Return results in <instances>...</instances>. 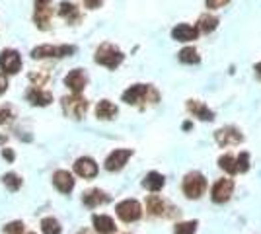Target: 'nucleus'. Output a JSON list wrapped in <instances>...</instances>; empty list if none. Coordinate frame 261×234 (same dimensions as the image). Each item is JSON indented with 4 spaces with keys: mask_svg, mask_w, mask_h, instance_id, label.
I'll return each mask as SVG.
<instances>
[{
    "mask_svg": "<svg viewBox=\"0 0 261 234\" xmlns=\"http://www.w3.org/2000/svg\"><path fill=\"white\" fill-rule=\"evenodd\" d=\"M121 98H123L125 103H129V106H139L142 101H152V103H156L160 96L148 84H133V86H129V88L123 92Z\"/></svg>",
    "mask_w": 261,
    "mask_h": 234,
    "instance_id": "obj_1",
    "label": "nucleus"
},
{
    "mask_svg": "<svg viewBox=\"0 0 261 234\" xmlns=\"http://www.w3.org/2000/svg\"><path fill=\"white\" fill-rule=\"evenodd\" d=\"M96 63L98 65H103V67H108V68H117L123 63V59H125V55L121 53L119 49L115 47V45H111V43H101L96 49Z\"/></svg>",
    "mask_w": 261,
    "mask_h": 234,
    "instance_id": "obj_2",
    "label": "nucleus"
},
{
    "mask_svg": "<svg viewBox=\"0 0 261 234\" xmlns=\"http://www.w3.org/2000/svg\"><path fill=\"white\" fill-rule=\"evenodd\" d=\"M76 53L74 45H39L32 49L33 59H63Z\"/></svg>",
    "mask_w": 261,
    "mask_h": 234,
    "instance_id": "obj_3",
    "label": "nucleus"
},
{
    "mask_svg": "<svg viewBox=\"0 0 261 234\" xmlns=\"http://www.w3.org/2000/svg\"><path fill=\"white\" fill-rule=\"evenodd\" d=\"M181 188H184V193L189 199H199L207 190V178L201 172H189L184 178Z\"/></svg>",
    "mask_w": 261,
    "mask_h": 234,
    "instance_id": "obj_4",
    "label": "nucleus"
},
{
    "mask_svg": "<svg viewBox=\"0 0 261 234\" xmlns=\"http://www.w3.org/2000/svg\"><path fill=\"white\" fill-rule=\"evenodd\" d=\"M61 103H63V112H65L68 117H72V119H82L84 113L88 112V100L82 98L80 94L65 96V98L61 100Z\"/></svg>",
    "mask_w": 261,
    "mask_h": 234,
    "instance_id": "obj_5",
    "label": "nucleus"
},
{
    "mask_svg": "<svg viewBox=\"0 0 261 234\" xmlns=\"http://www.w3.org/2000/svg\"><path fill=\"white\" fill-rule=\"evenodd\" d=\"M115 211H117V217H119L121 221H125V223H135V221H139L142 217V207L137 199L121 201V203H117Z\"/></svg>",
    "mask_w": 261,
    "mask_h": 234,
    "instance_id": "obj_6",
    "label": "nucleus"
},
{
    "mask_svg": "<svg viewBox=\"0 0 261 234\" xmlns=\"http://www.w3.org/2000/svg\"><path fill=\"white\" fill-rule=\"evenodd\" d=\"M0 68L4 74H16L22 68V57L16 49H4L0 53Z\"/></svg>",
    "mask_w": 261,
    "mask_h": 234,
    "instance_id": "obj_7",
    "label": "nucleus"
},
{
    "mask_svg": "<svg viewBox=\"0 0 261 234\" xmlns=\"http://www.w3.org/2000/svg\"><path fill=\"white\" fill-rule=\"evenodd\" d=\"M215 139H217L218 145L226 148V146L240 145L244 141V133H240V129L234 127V125H226V127H220L215 133Z\"/></svg>",
    "mask_w": 261,
    "mask_h": 234,
    "instance_id": "obj_8",
    "label": "nucleus"
},
{
    "mask_svg": "<svg viewBox=\"0 0 261 234\" xmlns=\"http://www.w3.org/2000/svg\"><path fill=\"white\" fill-rule=\"evenodd\" d=\"M234 193V181L228 178H220L215 181L213 190H211V199L215 203H226Z\"/></svg>",
    "mask_w": 261,
    "mask_h": 234,
    "instance_id": "obj_9",
    "label": "nucleus"
},
{
    "mask_svg": "<svg viewBox=\"0 0 261 234\" xmlns=\"http://www.w3.org/2000/svg\"><path fill=\"white\" fill-rule=\"evenodd\" d=\"M130 156H133V150H130V148H115V150L106 158V170H108V172H119L121 168L127 164V160H129Z\"/></svg>",
    "mask_w": 261,
    "mask_h": 234,
    "instance_id": "obj_10",
    "label": "nucleus"
},
{
    "mask_svg": "<svg viewBox=\"0 0 261 234\" xmlns=\"http://www.w3.org/2000/svg\"><path fill=\"white\" fill-rule=\"evenodd\" d=\"M65 84L72 90V94H80V92L88 86L86 70H82V68H74V70H70L65 78Z\"/></svg>",
    "mask_w": 261,
    "mask_h": 234,
    "instance_id": "obj_11",
    "label": "nucleus"
},
{
    "mask_svg": "<svg viewBox=\"0 0 261 234\" xmlns=\"http://www.w3.org/2000/svg\"><path fill=\"white\" fill-rule=\"evenodd\" d=\"M53 16V8L49 2H35V12H33V22L39 30H49V22Z\"/></svg>",
    "mask_w": 261,
    "mask_h": 234,
    "instance_id": "obj_12",
    "label": "nucleus"
},
{
    "mask_svg": "<svg viewBox=\"0 0 261 234\" xmlns=\"http://www.w3.org/2000/svg\"><path fill=\"white\" fill-rule=\"evenodd\" d=\"M74 172H76L80 178L92 179L98 176V164L90 156H82V158H78L76 162H74Z\"/></svg>",
    "mask_w": 261,
    "mask_h": 234,
    "instance_id": "obj_13",
    "label": "nucleus"
},
{
    "mask_svg": "<svg viewBox=\"0 0 261 234\" xmlns=\"http://www.w3.org/2000/svg\"><path fill=\"white\" fill-rule=\"evenodd\" d=\"M25 98H28V101H30L32 106L45 108V106H49V103L53 101V94H51V92H47V90L37 88V86H32V88L28 90Z\"/></svg>",
    "mask_w": 261,
    "mask_h": 234,
    "instance_id": "obj_14",
    "label": "nucleus"
},
{
    "mask_svg": "<svg viewBox=\"0 0 261 234\" xmlns=\"http://www.w3.org/2000/svg\"><path fill=\"white\" fill-rule=\"evenodd\" d=\"M172 37L175 41H195L199 37V30L195 25H189V23H177L172 30Z\"/></svg>",
    "mask_w": 261,
    "mask_h": 234,
    "instance_id": "obj_15",
    "label": "nucleus"
},
{
    "mask_svg": "<svg viewBox=\"0 0 261 234\" xmlns=\"http://www.w3.org/2000/svg\"><path fill=\"white\" fill-rule=\"evenodd\" d=\"M53 184H55V188L61 191V193H70V191L74 190V178H72V174H70V172H66V170H59V172H55Z\"/></svg>",
    "mask_w": 261,
    "mask_h": 234,
    "instance_id": "obj_16",
    "label": "nucleus"
},
{
    "mask_svg": "<svg viewBox=\"0 0 261 234\" xmlns=\"http://www.w3.org/2000/svg\"><path fill=\"white\" fill-rule=\"evenodd\" d=\"M187 110L193 113L197 119H201V121H213L215 119V112H211L207 106L199 100L187 101Z\"/></svg>",
    "mask_w": 261,
    "mask_h": 234,
    "instance_id": "obj_17",
    "label": "nucleus"
},
{
    "mask_svg": "<svg viewBox=\"0 0 261 234\" xmlns=\"http://www.w3.org/2000/svg\"><path fill=\"white\" fill-rule=\"evenodd\" d=\"M108 201H109V195L101 190H90L82 195V203H84L86 207H90V209L99 207V205H103V203H108Z\"/></svg>",
    "mask_w": 261,
    "mask_h": 234,
    "instance_id": "obj_18",
    "label": "nucleus"
},
{
    "mask_svg": "<svg viewBox=\"0 0 261 234\" xmlns=\"http://www.w3.org/2000/svg\"><path fill=\"white\" fill-rule=\"evenodd\" d=\"M146 209L152 217H166L168 215V203L158 197V195H148L146 199Z\"/></svg>",
    "mask_w": 261,
    "mask_h": 234,
    "instance_id": "obj_19",
    "label": "nucleus"
},
{
    "mask_svg": "<svg viewBox=\"0 0 261 234\" xmlns=\"http://www.w3.org/2000/svg\"><path fill=\"white\" fill-rule=\"evenodd\" d=\"M92 223H94V228L98 230L99 234H111L115 232V221L108 217V215H94L92 217Z\"/></svg>",
    "mask_w": 261,
    "mask_h": 234,
    "instance_id": "obj_20",
    "label": "nucleus"
},
{
    "mask_svg": "<svg viewBox=\"0 0 261 234\" xmlns=\"http://www.w3.org/2000/svg\"><path fill=\"white\" fill-rule=\"evenodd\" d=\"M117 106L115 103H111L109 100H101L98 101V106H96V117L98 119H103V121H109V119H113L115 115H117Z\"/></svg>",
    "mask_w": 261,
    "mask_h": 234,
    "instance_id": "obj_21",
    "label": "nucleus"
},
{
    "mask_svg": "<svg viewBox=\"0 0 261 234\" xmlns=\"http://www.w3.org/2000/svg\"><path fill=\"white\" fill-rule=\"evenodd\" d=\"M166 184V178H164L160 172H148L144 179H142V188L148 191H160Z\"/></svg>",
    "mask_w": 261,
    "mask_h": 234,
    "instance_id": "obj_22",
    "label": "nucleus"
},
{
    "mask_svg": "<svg viewBox=\"0 0 261 234\" xmlns=\"http://www.w3.org/2000/svg\"><path fill=\"white\" fill-rule=\"evenodd\" d=\"M59 14H61V18L66 20L68 23L78 22V18H80V12H78L76 6H74L72 2H66V0L59 4Z\"/></svg>",
    "mask_w": 261,
    "mask_h": 234,
    "instance_id": "obj_23",
    "label": "nucleus"
},
{
    "mask_svg": "<svg viewBox=\"0 0 261 234\" xmlns=\"http://www.w3.org/2000/svg\"><path fill=\"white\" fill-rule=\"evenodd\" d=\"M217 25H218L217 16H213V14H203V16L199 18V22H197V30L203 32V34H211L213 30H217Z\"/></svg>",
    "mask_w": 261,
    "mask_h": 234,
    "instance_id": "obj_24",
    "label": "nucleus"
},
{
    "mask_svg": "<svg viewBox=\"0 0 261 234\" xmlns=\"http://www.w3.org/2000/svg\"><path fill=\"white\" fill-rule=\"evenodd\" d=\"M177 59H179L184 65H197V63L201 61V57H199L195 47H185V49H181V51L177 53Z\"/></svg>",
    "mask_w": 261,
    "mask_h": 234,
    "instance_id": "obj_25",
    "label": "nucleus"
},
{
    "mask_svg": "<svg viewBox=\"0 0 261 234\" xmlns=\"http://www.w3.org/2000/svg\"><path fill=\"white\" fill-rule=\"evenodd\" d=\"M218 168L220 170H224L226 174H236L238 172V164H236V158L232 154H222L220 158H218Z\"/></svg>",
    "mask_w": 261,
    "mask_h": 234,
    "instance_id": "obj_26",
    "label": "nucleus"
},
{
    "mask_svg": "<svg viewBox=\"0 0 261 234\" xmlns=\"http://www.w3.org/2000/svg\"><path fill=\"white\" fill-rule=\"evenodd\" d=\"M41 230H43V234H61L63 228H61V223L57 219L47 217V219L41 221Z\"/></svg>",
    "mask_w": 261,
    "mask_h": 234,
    "instance_id": "obj_27",
    "label": "nucleus"
},
{
    "mask_svg": "<svg viewBox=\"0 0 261 234\" xmlns=\"http://www.w3.org/2000/svg\"><path fill=\"white\" fill-rule=\"evenodd\" d=\"M2 181H4V186H6L10 191H18L20 188H22V178H20L18 174H14V172H10V174H4Z\"/></svg>",
    "mask_w": 261,
    "mask_h": 234,
    "instance_id": "obj_28",
    "label": "nucleus"
},
{
    "mask_svg": "<svg viewBox=\"0 0 261 234\" xmlns=\"http://www.w3.org/2000/svg\"><path fill=\"white\" fill-rule=\"evenodd\" d=\"M199 223L197 221H185V223H177L175 224L174 234H195Z\"/></svg>",
    "mask_w": 261,
    "mask_h": 234,
    "instance_id": "obj_29",
    "label": "nucleus"
},
{
    "mask_svg": "<svg viewBox=\"0 0 261 234\" xmlns=\"http://www.w3.org/2000/svg\"><path fill=\"white\" fill-rule=\"evenodd\" d=\"M236 164H238V172H248L250 170V154L242 150L236 158Z\"/></svg>",
    "mask_w": 261,
    "mask_h": 234,
    "instance_id": "obj_30",
    "label": "nucleus"
},
{
    "mask_svg": "<svg viewBox=\"0 0 261 234\" xmlns=\"http://www.w3.org/2000/svg\"><path fill=\"white\" fill-rule=\"evenodd\" d=\"M4 232L6 234H23V223L22 221H14L4 226Z\"/></svg>",
    "mask_w": 261,
    "mask_h": 234,
    "instance_id": "obj_31",
    "label": "nucleus"
},
{
    "mask_svg": "<svg viewBox=\"0 0 261 234\" xmlns=\"http://www.w3.org/2000/svg\"><path fill=\"white\" fill-rule=\"evenodd\" d=\"M230 0H205V4H207V8L211 10H217V8H222V6H226Z\"/></svg>",
    "mask_w": 261,
    "mask_h": 234,
    "instance_id": "obj_32",
    "label": "nucleus"
},
{
    "mask_svg": "<svg viewBox=\"0 0 261 234\" xmlns=\"http://www.w3.org/2000/svg\"><path fill=\"white\" fill-rule=\"evenodd\" d=\"M12 119V110L10 108H0V125Z\"/></svg>",
    "mask_w": 261,
    "mask_h": 234,
    "instance_id": "obj_33",
    "label": "nucleus"
},
{
    "mask_svg": "<svg viewBox=\"0 0 261 234\" xmlns=\"http://www.w3.org/2000/svg\"><path fill=\"white\" fill-rule=\"evenodd\" d=\"M101 4H103V0H84V6L90 8V10H96Z\"/></svg>",
    "mask_w": 261,
    "mask_h": 234,
    "instance_id": "obj_34",
    "label": "nucleus"
},
{
    "mask_svg": "<svg viewBox=\"0 0 261 234\" xmlns=\"http://www.w3.org/2000/svg\"><path fill=\"white\" fill-rule=\"evenodd\" d=\"M8 90V80H6V74H0V96Z\"/></svg>",
    "mask_w": 261,
    "mask_h": 234,
    "instance_id": "obj_35",
    "label": "nucleus"
},
{
    "mask_svg": "<svg viewBox=\"0 0 261 234\" xmlns=\"http://www.w3.org/2000/svg\"><path fill=\"white\" fill-rule=\"evenodd\" d=\"M2 156H4L8 162H14V152H12L10 148H4V150H2Z\"/></svg>",
    "mask_w": 261,
    "mask_h": 234,
    "instance_id": "obj_36",
    "label": "nucleus"
},
{
    "mask_svg": "<svg viewBox=\"0 0 261 234\" xmlns=\"http://www.w3.org/2000/svg\"><path fill=\"white\" fill-rule=\"evenodd\" d=\"M255 72L261 76V63H257V65H255Z\"/></svg>",
    "mask_w": 261,
    "mask_h": 234,
    "instance_id": "obj_37",
    "label": "nucleus"
},
{
    "mask_svg": "<svg viewBox=\"0 0 261 234\" xmlns=\"http://www.w3.org/2000/svg\"><path fill=\"white\" fill-rule=\"evenodd\" d=\"M37 2H51V0H37Z\"/></svg>",
    "mask_w": 261,
    "mask_h": 234,
    "instance_id": "obj_38",
    "label": "nucleus"
},
{
    "mask_svg": "<svg viewBox=\"0 0 261 234\" xmlns=\"http://www.w3.org/2000/svg\"><path fill=\"white\" fill-rule=\"evenodd\" d=\"M28 234H35V232H28Z\"/></svg>",
    "mask_w": 261,
    "mask_h": 234,
    "instance_id": "obj_39",
    "label": "nucleus"
}]
</instances>
